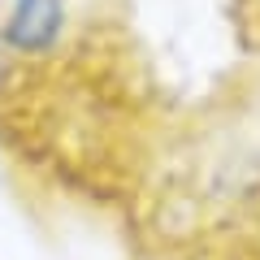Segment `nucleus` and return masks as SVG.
I'll use <instances>...</instances> for the list:
<instances>
[{
	"instance_id": "1",
	"label": "nucleus",
	"mask_w": 260,
	"mask_h": 260,
	"mask_svg": "<svg viewBox=\"0 0 260 260\" xmlns=\"http://www.w3.org/2000/svg\"><path fill=\"white\" fill-rule=\"evenodd\" d=\"M61 26H65L61 0H18L5 22V44L22 56H39L56 44Z\"/></svg>"
},
{
	"instance_id": "2",
	"label": "nucleus",
	"mask_w": 260,
	"mask_h": 260,
	"mask_svg": "<svg viewBox=\"0 0 260 260\" xmlns=\"http://www.w3.org/2000/svg\"><path fill=\"white\" fill-rule=\"evenodd\" d=\"M234 26H239L243 44L260 52V0H234Z\"/></svg>"
}]
</instances>
